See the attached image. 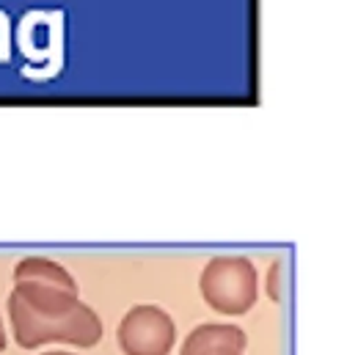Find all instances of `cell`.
I'll return each instance as SVG.
<instances>
[{
	"label": "cell",
	"mask_w": 347,
	"mask_h": 355,
	"mask_svg": "<svg viewBox=\"0 0 347 355\" xmlns=\"http://www.w3.org/2000/svg\"><path fill=\"white\" fill-rule=\"evenodd\" d=\"M8 320L19 347L33 350L50 342H64L75 347H94L102 339V320L78 295L17 281L8 295Z\"/></svg>",
	"instance_id": "cell-1"
},
{
	"label": "cell",
	"mask_w": 347,
	"mask_h": 355,
	"mask_svg": "<svg viewBox=\"0 0 347 355\" xmlns=\"http://www.w3.org/2000/svg\"><path fill=\"white\" fill-rule=\"evenodd\" d=\"M198 286L207 306L221 314H246L257 303V270L246 257L210 259Z\"/></svg>",
	"instance_id": "cell-2"
},
{
	"label": "cell",
	"mask_w": 347,
	"mask_h": 355,
	"mask_svg": "<svg viewBox=\"0 0 347 355\" xmlns=\"http://www.w3.org/2000/svg\"><path fill=\"white\" fill-rule=\"evenodd\" d=\"M176 328L160 306H133L119 325V345L124 355H169Z\"/></svg>",
	"instance_id": "cell-3"
},
{
	"label": "cell",
	"mask_w": 347,
	"mask_h": 355,
	"mask_svg": "<svg viewBox=\"0 0 347 355\" xmlns=\"http://www.w3.org/2000/svg\"><path fill=\"white\" fill-rule=\"evenodd\" d=\"M246 345H248L246 342V334L237 325L210 322V325H198L196 331L187 334V339H185L179 355H210V353H221V350H237V353H243Z\"/></svg>",
	"instance_id": "cell-4"
},
{
	"label": "cell",
	"mask_w": 347,
	"mask_h": 355,
	"mask_svg": "<svg viewBox=\"0 0 347 355\" xmlns=\"http://www.w3.org/2000/svg\"><path fill=\"white\" fill-rule=\"evenodd\" d=\"M14 281H33V284H44V286H56L64 292L78 295V284L75 278L53 259L44 257H28L14 267Z\"/></svg>",
	"instance_id": "cell-5"
},
{
	"label": "cell",
	"mask_w": 347,
	"mask_h": 355,
	"mask_svg": "<svg viewBox=\"0 0 347 355\" xmlns=\"http://www.w3.org/2000/svg\"><path fill=\"white\" fill-rule=\"evenodd\" d=\"M267 292L273 300H281V262L270 267V278H267Z\"/></svg>",
	"instance_id": "cell-6"
},
{
	"label": "cell",
	"mask_w": 347,
	"mask_h": 355,
	"mask_svg": "<svg viewBox=\"0 0 347 355\" xmlns=\"http://www.w3.org/2000/svg\"><path fill=\"white\" fill-rule=\"evenodd\" d=\"M6 347V334H3V320H0V350Z\"/></svg>",
	"instance_id": "cell-7"
},
{
	"label": "cell",
	"mask_w": 347,
	"mask_h": 355,
	"mask_svg": "<svg viewBox=\"0 0 347 355\" xmlns=\"http://www.w3.org/2000/svg\"><path fill=\"white\" fill-rule=\"evenodd\" d=\"M210 355H243V353H237V350H221V353H210Z\"/></svg>",
	"instance_id": "cell-8"
},
{
	"label": "cell",
	"mask_w": 347,
	"mask_h": 355,
	"mask_svg": "<svg viewBox=\"0 0 347 355\" xmlns=\"http://www.w3.org/2000/svg\"><path fill=\"white\" fill-rule=\"evenodd\" d=\"M44 355H72V353H44Z\"/></svg>",
	"instance_id": "cell-9"
}]
</instances>
